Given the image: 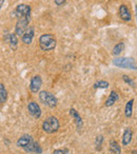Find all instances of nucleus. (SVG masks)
Here are the masks:
<instances>
[{
  "label": "nucleus",
  "mask_w": 137,
  "mask_h": 154,
  "mask_svg": "<svg viewBox=\"0 0 137 154\" xmlns=\"http://www.w3.org/2000/svg\"><path fill=\"white\" fill-rule=\"evenodd\" d=\"M24 151L28 152V153H35V154H41L42 153V148L40 147L38 143L36 141H33L31 145H29L26 148H24Z\"/></svg>",
  "instance_id": "ddd939ff"
},
{
  "label": "nucleus",
  "mask_w": 137,
  "mask_h": 154,
  "mask_svg": "<svg viewBox=\"0 0 137 154\" xmlns=\"http://www.w3.org/2000/svg\"><path fill=\"white\" fill-rule=\"evenodd\" d=\"M135 12H136V19H137V5H135Z\"/></svg>",
  "instance_id": "a878e982"
},
{
  "label": "nucleus",
  "mask_w": 137,
  "mask_h": 154,
  "mask_svg": "<svg viewBox=\"0 0 137 154\" xmlns=\"http://www.w3.org/2000/svg\"><path fill=\"white\" fill-rule=\"evenodd\" d=\"M68 113L72 116V118H74V122H75V125H76V127H77V130L80 131L82 129V127H84V122H82V118L80 117L79 113H78L74 108L70 109Z\"/></svg>",
  "instance_id": "9b49d317"
},
{
  "label": "nucleus",
  "mask_w": 137,
  "mask_h": 154,
  "mask_svg": "<svg viewBox=\"0 0 137 154\" xmlns=\"http://www.w3.org/2000/svg\"><path fill=\"white\" fill-rule=\"evenodd\" d=\"M133 105H134V99H130L128 103H126V108H124V115L126 117L131 118L133 115Z\"/></svg>",
  "instance_id": "a211bd4d"
},
{
  "label": "nucleus",
  "mask_w": 137,
  "mask_h": 154,
  "mask_svg": "<svg viewBox=\"0 0 137 154\" xmlns=\"http://www.w3.org/2000/svg\"><path fill=\"white\" fill-rule=\"evenodd\" d=\"M122 79H123V82H126V84L130 85L131 87L135 88V82H134V80L131 79V78L128 76V75H122Z\"/></svg>",
  "instance_id": "4be33fe9"
},
{
  "label": "nucleus",
  "mask_w": 137,
  "mask_h": 154,
  "mask_svg": "<svg viewBox=\"0 0 137 154\" xmlns=\"http://www.w3.org/2000/svg\"><path fill=\"white\" fill-rule=\"evenodd\" d=\"M31 13H32V9L30 5H18L15 9V16L17 18L20 17H26L31 19Z\"/></svg>",
  "instance_id": "423d86ee"
},
{
  "label": "nucleus",
  "mask_w": 137,
  "mask_h": 154,
  "mask_svg": "<svg viewBox=\"0 0 137 154\" xmlns=\"http://www.w3.org/2000/svg\"><path fill=\"white\" fill-rule=\"evenodd\" d=\"M66 0H54V2H55L56 5H62L63 3H65Z\"/></svg>",
  "instance_id": "393cba45"
},
{
  "label": "nucleus",
  "mask_w": 137,
  "mask_h": 154,
  "mask_svg": "<svg viewBox=\"0 0 137 154\" xmlns=\"http://www.w3.org/2000/svg\"><path fill=\"white\" fill-rule=\"evenodd\" d=\"M28 111H29V114L31 116H33L34 118L38 119V118L41 117V109H40V106L36 103V101H30L28 103Z\"/></svg>",
  "instance_id": "0eeeda50"
},
{
  "label": "nucleus",
  "mask_w": 137,
  "mask_h": 154,
  "mask_svg": "<svg viewBox=\"0 0 137 154\" xmlns=\"http://www.w3.org/2000/svg\"><path fill=\"white\" fill-rule=\"evenodd\" d=\"M132 154H137V151H135V150H134V151L132 152Z\"/></svg>",
  "instance_id": "cd10ccee"
},
{
  "label": "nucleus",
  "mask_w": 137,
  "mask_h": 154,
  "mask_svg": "<svg viewBox=\"0 0 137 154\" xmlns=\"http://www.w3.org/2000/svg\"><path fill=\"white\" fill-rule=\"evenodd\" d=\"M34 28L33 26H29L28 28V30L24 32V34L21 36V40H22V42L24 43V45H31L32 43V41H33V38H34Z\"/></svg>",
  "instance_id": "9d476101"
},
{
  "label": "nucleus",
  "mask_w": 137,
  "mask_h": 154,
  "mask_svg": "<svg viewBox=\"0 0 137 154\" xmlns=\"http://www.w3.org/2000/svg\"><path fill=\"white\" fill-rule=\"evenodd\" d=\"M39 100L40 103H42L44 106L49 108H55L57 106V97L51 92H47V91H40L38 94Z\"/></svg>",
  "instance_id": "20e7f679"
},
{
  "label": "nucleus",
  "mask_w": 137,
  "mask_h": 154,
  "mask_svg": "<svg viewBox=\"0 0 137 154\" xmlns=\"http://www.w3.org/2000/svg\"><path fill=\"white\" fill-rule=\"evenodd\" d=\"M30 21H31V19H29V18H26V17L18 18L17 23H16V26H15L16 35H18V36H22V35L24 34V32L28 30Z\"/></svg>",
  "instance_id": "39448f33"
},
{
  "label": "nucleus",
  "mask_w": 137,
  "mask_h": 154,
  "mask_svg": "<svg viewBox=\"0 0 137 154\" xmlns=\"http://www.w3.org/2000/svg\"><path fill=\"white\" fill-rule=\"evenodd\" d=\"M123 49H124V42L123 41H120V42H118L117 45L113 48L112 54H113L114 56H118L122 51H123Z\"/></svg>",
  "instance_id": "aec40b11"
},
{
  "label": "nucleus",
  "mask_w": 137,
  "mask_h": 154,
  "mask_svg": "<svg viewBox=\"0 0 137 154\" xmlns=\"http://www.w3.org/2000/svg\"><path fill=\"white\" fill-rule=\"evenodd\" d=\"M57 41L53 34H43L39 37V47L42 51H52L56 48Z\"/></svg>",
  "instance_id": "f257e3e1"
},
{
  "label": "nucleus",
  "mask_w": 137,
  "mask_h": 154,
  "mask_svg": "<svg viewBox=\"0 0 137 154\" xmlns=\"http://www.w3.org/2000/svg\"><path fill=\"white\" fill-rule=\"evenodd\" d=\"M33 141H34V138H33L32 135L31 134H23L18 138L17 143H16V146H17L18 148H22V149H24V148H26L29 145H31Z\"/></svg>",
  "instance_id": "1a4fd4ad"
},
{
  "label": "nucleus",
  "mask_w": 137,
  "mask_h": 154,
  "mask_svg": "<svg viewBox=\"0 0 137 154\" xmlns=\"http://www.w3.org/2000/svg\"><path fill=\"white\" fill-rule=\"evenodd\" d=\"M68 149H66V148L54 150V152H53V154H68Z\"/></svg>",
  "instance_id": "b1692460"
},
{
  "label": "nucleus",
  "mask_w": 137,
  "mask_h": 154,
  "mask_svg": "<svg viewBox=\"0 0 137 154\" xmlns=\"http://www.w3.org/2000/svg\"><path fill=\"white\" fill-rule=\"evenodd\" d=\"M109 148H110L111 153H113V154H120L121 153V148H120V145L116 140H113V139L110 140Z\"/></svg>",
  "instance_id": "f3484780"
},
{
  "label": "nucleus",
  "mask_w": 137,
  "mask_h": 154,
  "mask_svg": "<svg viewBox=\"0 0 137 154\" xmlns=\"http://www.w3.org/2000/svg\"><path fill=\"white\" fill-rule=\"evenodd\" d=\"M109 82H105V80H98L94 84V88L95 89H108L109 88Z\"/></svg>",
  "instance_id": "412c9836"
},
{
  "label": "nucleus",
  "mask_w": 137,
  "mask_h": 154,
  "mask_svg": "<svg viewBox=\"0 0 137 154\" xmlns=\"http://www.w3.org/2000/svg\"><path fill=\"white\" fill-rule=\"evenodd\" d=\"M59 120H58L57 117L55 116H49L44 122H42V130L44 132L49 133V134H52V133H55L59 130Z\"/></svg>",
  "instance_id": "7ed1b4c3"
},
{
  "label": "nucleus",
  "mask_w": 137,
  "mask_h": 154,
  "mask_svg": "<svg viewBox=\"0 0 137 154\" xmlns=\"http://www.w3.org/2000/svg\"><path fill=\"white\" fill-rule=\"evenodd\" d=\"M102 140H103V137L102 135H98L95 139V143H96V149L97 150H100L101 148V143H102Z\"/></svg>",
  "instance_id": "5701e85b"
},
{
  "label": "nucleus",
  "mask_w": 137,
  "mask_h": 154,
  "mask_svg": "<svg viewBox=\"0 0 137 154\" xmlns=\"http://www.w3.org/2000/svg\"><path fill=\"white\" fill-rule=\"evenodd\" d=\"M3 2H5V0H1V8L3 7Z\"/></svg>",
  "instance_id": "bb28decb"
},
{
  "label": "nucleus",
  "mask_w": 137,
  "mask_h": 154,
  "mask_svg": "<svg viewBox=\"0 0 137 154\" xmlns=\"http://www.w3.org/2000/svg\"><path fill=\"white\" fill-rule=\"evenodd\" d=\"M42 86V79H41V76L39 75H35L31 78L30 82V90L32 93L36 94L40 91V88Z\"/></svg>",
  "instance_id": "6e6552de"
},
{
  "label": "nucleus",
  "mask_w": 137,
  "mask_h": 154,
  "mask_svg": "<svg viewBox=\"0 0 137 154\" xmlns=\"http://www.w3.org/2000/svg\"><path fill=\"white\" fill-rule=\"evenodd\" d=\"M132 138H133V132L130 128H126L122 133V138H121V141H122V146H128L129 143L132 141Z\"/></svg>",
  "instance_id": "4468645a"
},
{
  "label": "nucleus",
  "mask_w": 137,
  "mask_h": 154,
  "mask_svg": "<svg viewBox=\"0 0 137 154\" xmlns=\"http://www.w3.org/2000/svg\"><path fill=\"white\" fill-rule=\"evenodd\" d=\"M118 99H119V95H118V93L116 92V91H114V90L111 91L109 97H108V99L105 100V107H111V106H113L114 103L118 100Z\"/></svg>",
  "instance_id": "2eb2a0df"
},
{
  "label": "nucleus",
  "mask_w": 137,
  "mask_h": 154,
  "mask_svg": "<svg viewBox=\"0 0 137 154\" xmlns=\"http://www.w3.org/2000/svg\"><path fill=\"white\" fill-rule=\"evenodd\" d=\"M119 16L123 21H126V22L131 21V19H132V16H131V13H130V11H129L128 7L124 5L119 7Z\"/></svg>",
  "instance_id": "f8f14e48"
},
{
  "label": "nucleus",
  "mask_w": 137,
  "mask_h": 154,
  "mask_svg": "<svg viewBox=\"0 0 137 154\" xmlns=\"http://www.w3.org/2000/svg\"><path fill=\"white\" fill-rule=\"evenodd\" d=\"M8 98V91L5 89V85L3 84H0V103H5L7 101Z\"/></svg>",
  "instance_id": "6ab92c4d"
},
{
  "label": "nucleus",
  "mask_w": 137,
  "mask_h": 154,
  "mask_svg": "<svg viewBox=\"0 0 137 154\" xmlns=\"http://www.w3.org/2000/svg\"><path fill=\"white\" fill-rule=\"evenodd\" d=\"M8 41H9L11 49L13 50V51H15L18 47V39H17L16 33H11V34H9V39H8Z\"/></svg>",
  "instance_id": "dca6fc26"
},
{
  "label": "nucleus",
  "mask_w": 137,
  "mask_h": 154,
  "mask_svg": "<svg viewBox=\"0 0 137 154\" xmlns=\"http://www.w3.org/2000/svg\"><path fill=\"white\" fill-rule=\"evenodd\" d=\"M136 139H137V136H136Z\"/></svg>",
  "instance_id": "c85d7f7f"
},
{
  "label": "nucleus",
  "mask_w": 137,
  "mask_h": 154,
  "mask_svg": "<svg viewBox=\"0 0 137 154\" xmlns=\"http://www.w3.org/2000/svg\"><path fill=\"white\" fill-rule=\"evenodd\" d=\"M113 64L118 68L129 69V70H137V64L134 58L131 57H118L113 60Z\"/></svg>",
  "instance_id": "f03ea898"
}]
</instances>
